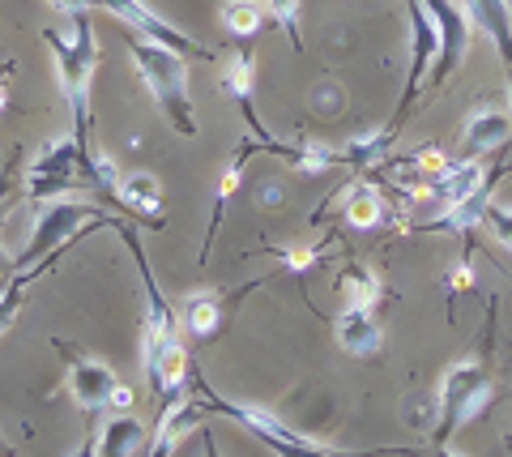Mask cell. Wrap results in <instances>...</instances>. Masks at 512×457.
Segmentation results:
<instances>
[{
	"label": "cell",
	"mask_w": 512,
	"mask_h": 457,
	"mask_svg": "<svg viewBox=\"0 0 512 457\" xmlns=\"http://www.w3.org/2000/svg\"><path fill=\"white\" fill-rule=\"evenodd\" d=\"M201 457H222V449H218V440H214L210 428H201Z\"/></svg>",
	"instance_id": "cell-30"
},
{
	"label": "cell",
	"mask_w": 512,
	"mask_h": 457,
	"mask_svg": "<svg viewBox=\"0 0 512 457\" xmlns=\"http://www.w3.org/2000/svg\"><path fill=\"white\" fill-rule=\"evenodd\" d=\"M128 406H133V389H128V385H116V389H111V398H107V411L128 415Z\"/></svg>",
	"instance_id": "cell-29"
},
{
	"label": "cell",
	"mask_w": 512,
	"mask_h": 457,
	"mask_svg": "<svg viewBox=\"0 0 512 457\" xmlns=\"http://www.w3.org/2000/svg\"><path fill=\"white\" fill-rule=\"evenodd\" d=\"M508 99H512V73H508Z\"/></svg>",
	"instance_id": "cell-37"
},
{
	"label": "cell",
	"mask_w": 512,
	"mask_h": 457,
	"mask_svg": "<svg viewBox=\"0 0 512 457\" xmlns=\"http://www.w3.org/2000/svg\"><path fill=\"white\" fill-rule=\"evenodd\" d=\"M184 329L192 338H214L218 334V325H222V295L218 291H192L184 295Z\"/></svg>",
	"instance_id": "cell-18"
},
{
	"label": "cell",
	"mask_w": 512,
	"mask_h": 457,
	"mask_svg": "<svg viewBox=\"0 0 512 457\" xmlns=\"http://www.w3.org/2000/svg\"><path fill=\"white\" fill-rule=\"evenodd\" d=\"M512 141V120L504 112H495V107H478V112H470L466 120V146L470 150H495V146H508Z\"/></svg>",
	"instance_id": "cell-17"
},
{
	"label": "cell",
	"mask_w": 512,
	"mask_h": 457,
	"mask_svg": "<svg viewBox=\"0 0 512 457\" xmlns=\"http://www.w3.org/2000/svg\"><path fill=\"white\" fill-rule=\"evenodd\" d=\"M461 9H466V18L495 43L504 69L512 73V5L508 0H461Z\"/></svg>",
	"instance_id": "cell-12"
},
{
	"label": "cell",
	"mask_w": 512,
	"mask_h": 457,
	"mask_svg": "<svg viewBox=\"0 0 512 457\" xmlns=\"http://www.w3.org/2000/svg\"><path fill=\"white\" fill-rule=\"evenodd\" d=\"M312 103H316V112H342V90L338 86H316L312 90Z\"/></svg>",
	"instance_id": "cell-26"
},
{
	"label": "cell",
	"mask_w": 512,
	"mask_h": 457,
	"mask_svg": "<svg viewBox=\"0 0 512 457\" xmlns=\"http://www.w3.org/2000/svg\"><path fill=\"white\" fill-rule=\"evenodd\" d=\"M99 9H107L111 18H120L133 35L150 39V43H163V47H171V52H180L184 60H218L214 47H205L192 35H184V30H175L167 18H158L146 0H99Z\"/></svg>",
	"instance_id": "cell-9"
},
{
	"label": "cell",
	"mask_w": 512,
	"mask_h": 457,
	"mask_svg": "<svg viewBox=\"0 0 512 457\" xmlns=\"http://www.w3.org/2000/svg\"><path fill=\"white\" fill-rule=\"evenodd\" d=\"M265 13L269 9L261 0H227V5H222V26H227L235 39H252V35H261Z\"/></svg>",
	"instance_id": "cell-20"
},
{
	"label": "cell",
	"mask_w": 512,
	"mask_h": 457,
	"mask_svg": "<svg viewBox=\"0 0 512 457\" xmlns=\"http://www.w3.org/2000/svg\"><path fill=\"white\" fill-rule=\"evenodd\" d=\"M82 154H86L82 137H73V133L69 137H52L39 150V159L26 167L22 193L30 201H52L60 193H69L73 184H82Z\"/></svg>",
	"instance_id": "cell-7"
},
{
	"label": "cell",
	"mask_w": 512,
	"mask_h": 457,
	"mask_svg": "<svg viewBox=\"0 0 512 457\" xmlns=\"http://www.w3.org/2000/svg\"><path fill=\"white\" fill-rule=\"evenodd\" d=\"M116 201L137 214L146 227H163V184L150 171H133V176H124L120 188H116Z\"/></svg>",
	"instance_id": "cell-13"
},
{
	"label": "cell",
	"mask_w": 512,
	"mask_h": 457,
	"mask_svg": "<svg viewBox=\"0 0 512 457\" xmlns=\"http://www.w3.org/2000/svg\"><path fill=\"white\" fill-rule=\"evenodd\" d=\"M64 13H77V9H99V0H56Z\"/></svg>",
	"instance_id": "cell-32"
},
{
	"label": "cell",
	"mask_w": 512,
	"mask_h": 457,
	"mask_svg": "<svg viewBox=\"0 0 512 457\" xmlns=\"http://www.w3.org/2000/svg\"><path fill=\"white\" fill-rule=\"evenodd\" d=\"M60 355L69 359V393H73V402L82 406V411H107V398H111V389H116V372H111L103 359H90V355H77L73 346H64L60 342Z\"/></svg>",
	"instance_id": "cell-11"
},
{
	"label": "cell",
	"mask_w": 512,
	"mask_h": 457,
	"mask_svg": "<svg viewBox=\"0 0 512 457\" xmlns=\"http://www.w3.org/2000/svg\"><path fill=\"white\" fill-rule=\"evenodd\" d=\"M120 240L128 244L137 261V274H141V291H146V334H141V364H146V381H150V393L158 398V406H167L171 398L188 393V355L180 346V321L167 304V295L154 287V274H150V261H146V248H141L137 231L120 223Z\"/></svg>",
	"instance_id": "cell-1"
},
{
	"label": "cell",
	"mask_w": 512,
	"mask_h": 457,
	"mask_svg": "<svg viewBox=\"0 0 512 457\" xmlns=\"http://www.w3.org/2000/svg\"><path fill=\"white\" fill-rule=\"evenodd\" d=\"M82 227H120V218H107L103 206H94V201H73V197H52L39 206V223L30 231V244L18 261H13V270H30L35 261L43 257H56L60 248H69L77 240V231Z\"/></svg>",
	"instance_id": "cell-4"
},
{
	"label": "cell",
	"mask_w": 512,
	"mask_h": 457,
	"mask_svg": "<svg viewBox=\"0 0 512 457\" xmlns=\"http://www.w3.org/2000/svg\"><path fill=\"white\" fill-rule=\"evenodd\" d=\"M22 176H26V171H22V154L13 150V154H9V163L0 167V223H5V214H9V206H13V197L22 193Z\"/></svg>",
	"instance_id": "cell-23"
},
{
	"label": "cell",
	"mask_w": 512,
	"mask_h": 457,
	"mask_svg": "<svg viewBox=\"0 0 512 457\" xmlns=\"http://www.w3.org/2000/svg\"><path fill=\"white\" fill-rule=\"evenodd\" d=\"M265 9L274 13V22L295 39V47H303L299 43V0H265Z\"/></svg>",
	"instance_id": "cell-25"
},
{
	"label": "cell",
	"mask_w": 512,
	"mask_h": 457,
	"mask_svg": "<svg viewBox=\"0 0 512 457\" xmlns=\"http://www.w3.org/2000/svg\"><path fill=\"white\" fill-rule=\"evenodd\" d=\"M342 291H346V304L350 308H376L380 304V278L367 270V265H346L342 274Z\"/></svg>",
	"instance_id": "cell-21"
},
{
	"label": "cell",
	"mask_w": 512,
	"mask_h": 457,
	"mask_svg": "<svg viewBox=\"0 0 512 457\" xmlns=\"http://www.w3.org/2000/svg\"><path fill=\"white\" fill-rule=\"evenodd\" d=\"M9 270H13V261H9V252L0 248V278H9Z\"/></svg>",
	"instance_id": "cell-34"
},
{
	"label": "cell",
	"mask_w": 512,
	"mask_h": 457,
	"mask_svg": "<svg viewBox=\"0 0 512 457\" xmlns=\"http://www.w3.org/2000/svg\"><path fill=\"white\" fill-rule=\"evenodd\" d=\"M201 393H205V406H210V411L235 419L239 428H248L274 457H350V453H333V449L320 445V440L295 432L291 423H282L274 411H265V406L231 402V398H222V393H214L210 385H201Z\"/></svg>",
	"instance_id": "cell-6"
},
{
	"label": "cell",
	"mask_w": 512,
	"mask_h": 457,
	"mask_svg": "<svg viewBox=\"0 0 512 457\" xmlns=\"http://www.w3.org/2000/svg\"><path fill=\"white\" fill-rule=\"evenodd\" d=\"M69 22H73V35H60L56 26H43L39 35L56 56L60 86H64V99H69V112H73V137L86 141V129H90V73H94V60H99V43H94L90 9L69 13Z\"/></svg>",
	"instance_id": "cell-3"
},
{
	"label": "cell",
	"mask_w": 512,
	"mask_h": 457,
	"mask_svg": "<svg viewBox=\"0 0 512 457\" xmlns=\"http://www.w3.org/2000/svg\"><path fill=\"white\" fill-rule=\"evenodd\" d=\"M0 457H13V445H5V436H0Z\"/></svg>",
	"instance_id": "cell-35"
},
{
	"label": "cell",
	"mask_w": 512,
	"mask_h": 457,
	"mask_svg": "<svg viewBox=\"0 0 512 457\" xmlns=\"http://www.w3.org/2000/svg\"><path fill=\"white\" fill-rule=\"evenodd\" d=\"M73 457H99V445H94V440H86V445H82V449H77Z\"/></svg>",
	"instance_id": "cell-33"
},
{
	"label": "cell",
	"mask_w": 512,
	"mask_h": 457,
	"mask_svg": "<svg viewBox=\"0 0 512 457\" xmlns=\"http://www.w3.org/2000/svg\"><path fill=\"white\" fill-rule=\"evenodd\" d=\"M278 252V257H282V265H286V270H308V265L316 261V252L312 248H274Z\"/></svg>",
	"instance_id": "cell-27"
},
{
	"label": "cell",
	"mask_w": 512,
	"mask_h": 457,
	"mask_svg": "<svg viewBox=\"0 0 512 457\" xmlns=\"http://www.w3.org/2000/svg\"><path fill=\"white\" fill-rule=\"evenodd\" d=\"M342 214H346V223H350V227L372 231V227H380V223H384V201H380L367 184H355V188L346 193Z\"/></svg>",
	"instance_id": "cell-19"
},
{
	"label": "cell",
	"mask_w": 512,
	"mask_h": 457,
	"mask_svg": "<svg viewBox=\"0 0 512 457\" xmlns=\"http://www.w3.org/2000/svg\"><path fill=\"white\" fill-rule=\"evenodd\" d=\"M483 223L495 231V240H500V244L512 252V210H508V206H500V201H487Z\"/></svg>",
	"instance_id": "cell-24"
},
{
	"label": "cell",
	"mask_w": 512,
	"mask_h": 457,
	"mask_svg": "<svg viewBox=\"0 0 512 457\" xmlns=\"http://www.w3.org/2000/svg\"><path fill=\"white\" fill-rule=\"evenodd\" d=\"M338 342H342L346 355H359V359L376 355L380 351V325L372 317V308H350L346 304V312L338 317Z\"/></svg>",
	"instance_id": "cell-15"
},
{
	"label": "cell",
	"mask_w": 512,
	"mask_h": 457,
	"mask_svg": "<svg viewBox=\"0 0 512 457\" xmlns=\"http://www.w3.org/2000/svg\"><path fill=\"white\" fill-rule=\"evenodd\" d=\"M252 82H256V65H252V56H248V52H239V56H235V65L222 73V90H227L231 99L248 103V99H252Z\"/></svg>",
	"instance_id": "cell-22"
},
{
	"label": "cell",
	"mask_w": 512,
	"mask_h": 457,
	"mask_svg": "<svg viewBox=\"0 0 512 457\" xmlns=\"http://www.w3.org/2000/svg\"><path fill=\"white\" fill-rule=\"evenodd\" d=\"M124 47L133 52L141 82H146V90L154 94V103L163 107L171 129L180 137H197V116H192V99H188V60L163 43L133 35V30L124 35Z\"/></svg>",
	"instance_id": "cell-2"
},
{
	"label": "cell",
	"mask_w": 512,
	"mask_h": 457,
	"mask_svg": "<svg viewBox=\"0 0 512 457\" xmlns=\"http://www.w3.org/2000/svg\"><path fill=\"white\" fill-rule=\"evenodd\" d=\"M286 201V188L278 184V180H269V184H261L256 188V206H269V210H278Z\"/></svg>",
	"instance_id": "cell-28"
},
{
	"label": "cell",
	"mask_w": 512,
	"mask_h": 457,
	"mask_svg": "<svg viewBox=\"0 0 512 457\" xmlns=\"http://www.w3.org/2000/svg\"><path fill=\"white\" fill-rule=\"evenodd\" d=\"M406 457H461V453H453L448 445H431V449H423V453H414V449H402Z\"/></svg>",
	"instance_id": "cell-31"
},
{
	"label": "cell",
	"mask_w": 512,
	"mask_h": 457,
	"mask_svg": "<svg viewBox=\"0 0 512 457\" xmlns=\"http://www.w3.org/2000/svg\"><path fill=\"white\" fill-rule=\"evenodd\" d=\"M491 180V171L483 163H453L436 171V180H431V193H436L444 206H461V201H470L474 193H483V184Z\"/></svg>",
	"instance_id": "cell-14"
},
{
	"label": "cell",
	"mask_w": 512,
	"mask_h": 457,
	"mask_svg": "<svg viewBox=\"0 0 512 457\" xmlns=\"http://www.w3.org/2000/svg\"><path fill=\"white\" fill-rule=\"evenodd\" d=\"M491 398H495V385L483 359H461V364L448 368L440 381V402H436V445H448L457 428H466L470 419L487 411Z\"/></svg>",
	"instance_id": "cell-5"
},
{
	"label": "cell",
	"mask_w": 512,
	"mask_h": 457,
	"mask_svg": "<svg viewBox=\"0 0 512 457\" xmlns=\"http://www.w3.org/2000/svg\"><path fill=\"white\" fill-rule=\"evenodd\" d=\"M419 5L436 18L440 26V56H436V65H431V90H440L448 77H453L461 69V60H466L470 52V35H474V22L466 18V9L453 5V0H419Z\"/></svg>",
	"instance_id": "cell-10"
},
{
	"label": "cell",
	"mask_w": 512,
	"mask_h": 457,
	"mask_svg": "<svg viewBox=\"0 0 512 457\" xmlns=\"http://www.w3.org/2000/svg\"><path fill=\"white\" fill-rule=\"evenodd\" d=\"M146 445V423L137 415H111L99 436V457H137Z\"/></svg>",
	"instance_id": "cell-16"
},
{
	"label": "cell",
	"mask_w": 512,
	"mask_h": 457,
	"mask_svg": "<svg viewBox=\"0 0 512 457\" xmlns=\"http://www.w3.org/2000/svg\"><path fill=\"white\" fill-rule=\"evenodd\" d=\"M406 13H410V77H406V90H402V107H397V116L384 124L393 137L406 124V116L414 112L419 94L427 90V65H436V56H440V26H436V18H431L419 0H406Z\"/></svg>",
	"instance_id": "cell-8"
},
{
	"label": "cell",
	"mask_w": 512,
	"mask_h": 457,
	"mask_svg": "<svg viewBox=\"0 0 512 457\" xmlns=\"http://www.w3.org/2000/svg\"><path fill=\"white\" fill-rule=\"evenodd\" d=\"M5 287H9V278H0V295H5Z\"/></svg>",
	"instance_id": "cell-36"
}]
</instances>
